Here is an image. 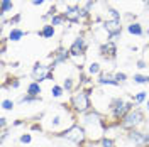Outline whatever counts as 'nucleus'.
I'll return each instance as SVG.
<instances>
[{
    "mask_svg": "<svg viewBox=\"0 0 149 147\" xmlns=\"http://www.w3.org/2000/svg\"><path fill=\"white\" fill-rule=\"evenodd\" d=\"M80 125L85 129L88 140H93V142H100L107 134V125H105L103 115L97 110H90L80 115Z\"/></svg>",
    "mask_w": 149,
    "mask_h": 147,
    "instance_id": "1",
    "label": "nucleus"
},
{
    "mask_svg": "<svg viewBox=\"0 0 149 147\" xmlns=\"http://www.w3.org/2000/svg\"><path fill=\"white\" fill-rule=\"evenodd\" d=\"M92 95L86 92L85 88H80L71 95V101H70V108L76 113V115H83L86 112L92 110Z\"/></svg>",
    "mask_w": 149,
    "mask_h": 147,
    "instance_id": "2",
    "label": "nucleus"
},
{
    "mask_svg": "<svg viewBox=\"0 0 149 147\" xmlns=\"http://www.w3.org/2000/svg\"><path fill=\"white\" fill-rule=\"evenodd\" d=\"M54 137L68 140V142H71V144H74V146H83L85 142L88 140L86 132H85V129L80 125V123H74L73 127H70V129H66V130H63V132H59V134H56Z\"/></svg>",
    "mask_w": 149,
    "mask_h": 147,
    "instance_id": "3",
    "label": "nucleus"
},
{
    "mask_svg": "<svg viewBox=\"0 0 149 147\" xmlns=\"http://www.w3.org/2000/svg\"><path fill=\"white\" fill-rule=\"evenodd\" d=\"M146 123V115H144V112L141 110V108H134V110H130L124 119L119 122V129L120 130H134V129H139Z\"/></svg>",
    "mask_w": 149,
    "mask_h": 147,
    "instance_id": "4",
    "label": "nucleus"
},
{
    "mask_svg": "<svg viewBox=\"0 0 149 147\" xmlns=\"http://www.w3.org/2000/svg\"><path fill=\"white\" fill-rule=\"evenodd\" d=\"M70 49V54H71V61L76 68H81L85 61V51H86V37L83 34L74 37V41L71 42V46L68 47Z\"/></svg>",
    "mask_w": 149,
    "mask_h": 147,
    "instance_id": "5",
    "label": "nucleus"
},
{
    "mask_svg": "<svg viewBox=\"0 0 149 147\" xmlns=\"http://www.w3.org/2000/svg\"><path fill=\"white\" fill-rule=\"evenodd\" d=\"M100 29L105 32V36L109 41H113L115 37H119L124 31V26H122V20H115V19H107L100 24Z\"/></svg>",
    "mask_w": 149,
    "mask_h": 147,
    "instance_id": "6",
    "label": "nucleus"
},
{
    "mask_svg": "<svg viewBox=\"0 0 149 147\" xmlns=\"http://www.w3.org/2000/svg\"><path fill=\"white\" fill-rule=\"evenodd\" d=\"M51 71V64H46V63H36L31 69V76H32V81H37V83H42V81H47V76Z\"/></svg>",
    "mask_w": 149,
    "mask_h": 147,
    "instance_id": "7",
    "label": "nucleus"
},
{
    "mask_svg": "<svg viewBox=\"0 0 149 147\" xmlns=\"http://www.w3.org/2000/svg\"><path fill=\"white\" fill-rule=\"evenodd\" d=\"M63 14L70 24H80L83 20V9L80 5H66Z\"/></svg>",
    "mask_w": 149,
    "mask_h": 147,
    "instance_id": "8",
    "label": "nucleus"
},
{
    "mask_svg": "<svg viewBox=\"0 0 149 147\" xmlns=\"http://www.w3.org/2000/svg\"><path fill=\"white\" fill-rule=\"evenodd\" d=\"M100 56L107 61H113L117 58V46L113 41H105L100 44Z\"/></svg>",
    "mask_w": 149,
    "mask_h": 147,
    "instance_id": "9",
    "label": "nucleus"
},
{
    "mask_svg": "<svg viewBox=\"0 0 149 147\" xmlns=\"http://www.w3.org/2000/svg\"><path fill=\"white\" fill-rule=\"evenodd\" d=\"M97 85H100V86H120V83L115 80L113 73H102L97 80Z\"/></svg>",
    "mask_w": 149,
    "mask_h": 147,
    "instance_id": "10",
    "label": "nucleus"
},
{
    "mask_svg": "<svg viewBox=\"0 0 149 147\" xmlns=\"http://www.w3.org/2000/svg\"><path fill=\"white\" fill-rule=\"evenodd\" d=\"M29 32L27 31H24V29H20V27H12L9 31V36H7V41L9 42H19L22 37H26Z\"/></svg>",
    "mask_w": 149,
    "mask_h": 147,
    "instance_id": "11",
    "label": "nucleus"
},
{
    "mask_svg": "<svg viewBox=\"0 0 149 147\" xmlns=\"http://www.w3.org/2000/svg\"><path fill=\"white\" fill-rule=\"evenodd\" d=\"M125 29H127V32H129L130 36H136V37H141V36H144V27H142V24L141 22H129L127 26H125Z\"/></svg>",
    "mask_w": 149,
    "mask_h": 147,
    "instance_id": "12",
    "label": "nucleus"
},
{
    "mask_svg": "<svg viewBox=\"0 0 149 147\" xmlns=\"http://www.w3.org/2000/svg\"><path fill=\"white\" fill-rule=\"evenodd\" d=\"M54 34H56V27L53 26V24H44L42 27L37 31V36L39 37H42V39H53L54 37Z\"/></svg>",
    "mask_w": 149,
    "mask_h": 147,
    "instance_id": "13",
    "label": "nucleus"
},
{
    "mask_svg": "<svg viewBox=\"0 0 149 147\" xmlns=\"http://www.w3.org/2000/svg\"><path fill=\"white\" fill-rule=\"evenodd\" d=\"M102 64L98 63V61H92L90 64L86 66V74L90 76V78H98L100 74H102Z\"/></svg>",
    "mask_w": 149,
    "mask_h": 147,
    "instance_id": "14",
    "label": "nucleus"
},
{
    "mask_svg": "<svg viewBox=\"0 0 149 147\" xmlns=\"http://www.w3.org/2000/svg\"><path fill=\"white\" fill-rule=\"evenodd\" d=\"M41 93H42V86L37 81H31L26 88V95H31V96H41Z\"/></svg>",
    "mask_w": 149,
    "mask_h": 147,
    "instance_id": "15",
    "label": "nucleus"
},
{
    "mask_svg": "<svg viewBox=\"0 0 149 147\" xmlns=\"http://www.w3.org/2000/svg\"><path fill=\"white\" fill-rule=\"evenodd\" d=\"M74 85H76V78L73 74H66L65 80H63V88L66 93H71L74 90Z\"/></svg>",
    "mask_w": 149,
    "mask_h": 147,
    "instance_id": "16",
    "label": "nucleus"
},
{
    "mask_svg": "<svg viewBox=\"0 0 149 147\" xmlns=\"http://www.w3.org/2000/svg\"><path fill=\"white\" fill-rule=\"evenodd\" d=\"M132 81L136 85H149V74H142V73H134Z\"/></svg>",
    "mask_w": 149,
    "mask_h": 147,
    "instance_id": "17",
    "label": "nucleus"
},
{
    "mask_svg": "<svg viewBox=\"0 0 149 147\" xmlns=\"http://www.w3.org/2000/svg\"><path fill=\"white\" fill-rule=\"evenodd\" d=\"M146 100H148V92H144V90L132 95V101H134L136 105H142Z\"/></svg>",
    "mask_w": 149,
    "mask_h": 147,
    "instance_id": "18",
    "label": "nucleus"
},
{
    "mask_svg": "<svg viewBox=\"0 0 149 147\" xmlns=\"http://www.w3.org/2000/svg\"><path fill=\"white\" fill-rule=\"evenodd\" d=\"M65 88H63V85H53L51 86V96L53 98H61L63 95H65Z\"/></svg>",
    "mask_w": 149,
    "mask_h": 147,
    "instance_id": "19",
    "label": "nucleus"
},
{
    "mask_svg": "<svg viewBox=\"0 0 149 147\" xmlns=\"http://www.w3.org/2000/svg\"><path fill=\"white\" fill-rule=\"evenodd\" d=\"M37 101H41V96H31V95H24V96H20L17 100V103L20 105H26V103H37Z\"/></svg>",
    "mask_w": 149,
    "mask_h": 147,
    "instance_id": "20",
    "label": "nucleus"
},
{
    "mask_svg": "<svg viewBox=\"0 0 149 147\" xmlns=\"http://www.w3.org/2000/svg\"><path fill=\"white\" fill-rule=\"evenodd\" d=\"M14 9V2L12 0H2V3H0V14H9L12 12Z\"/></svg>",
    "mask_w": 149,
    "mask_h": 147,
    "instance_id": "21",
    "label": "nucleus"
},
{
    "mask_svg": "<svg viewBox=\"0 0 149 147\" xmlns=\"http://www.w3.org/2000/svg\"><path fill=\"white\" fill-rule=\"evenodd\" d=\"M65 20H66L65 14H63V12H59V14H56L54 17L51 19V22H49V24H53L54 27H58V26H63V24H65Z\"/></svg>",
    "mask_w": 149,
    "mask_h": 147,
    "instance_id": "22",
    "label": "nucleus"
},
{
    "mask_svg": "<svg viewBox=\"0 0 149 147\" xmlns=\"http://www.w3.org/2000/svg\"><path fill=\"white\" fill-rule=\"evenodd\" d=\"M19 86H20V78H10V81L3 83V90H7V88H10V90H17Z\"/></svg>",
    "mask_w": 149,
    "mask_h": 147,
    "instance_id": "23",
    "label": "nucleus"
},
{
    "mask_svg": "<svg viewBox=\"0 0 149 147\" xmlns=\"http://www.w3.org/2000/svg\"><path fill=\"white\" fill-rule=\"evenodd\" d=\"M98 144H100V147H117V140L105 135V137H103L102 140L98 142Z\"/></svg>",
    "mask_w": 149,
    "mask_h": 147,
    "instance_id": "24",
    "label": "nucleus"
},
{
    "mask_svg": "<svg viewBox=\"0 0 149 147\" xmlns=\"http://www.w3.org/2000/svg\"><path fill=\"white\" fill-rule=\"evenodd\" d=\"M14 108H15V101L14 100H10V98H3L2 100V110L10 112V110H14Z\"/></svg>",
    "mask_w": 149,
    "mask_h": 147,
    "instance_id": "25",
    "label": "nucleus"
},
{
    "mask_svg": "<svg viewBox=\"0 0 149 147\" xmlns=\"http://www.w3.org/2000/svg\"><path fill=\"white\" fill-rule=\"evenodd\" d=\"M107 14L110 15V19H115V20H122V14L117 9L113 7H107Z\"/></svg>",
    "mask_w": 149,
    "mask_h": 147,
    "instance_id": "26",
    "label": "nucleus"
},
{
    "mask_svg": "<svg viewBox=\"0 0 149 147\" xmlns=\"http://www.w3.org/2000/svg\"><path fill=\"white\" fill-rule=\"evenodd\" d=\"M19 142L22 144V146H29L31 142H32V135L26 132V134H20V137H19Z\"/></svg>",
    "mask_w": 149,
    "mask_h": 147,
    "instance_id": "27",
    "label": "nucleus"
},
{
    "mask_svg": "<svg viewBox=\"0 0 149 147\" xmlns=\"http://www.w3.org/2000/svg\"><path fill=\"white\" fill-rule=\"evenodd\" d=\"M113 74H115V80L120 83V85H124V83L127 81V74L124 73V71H117V73H113Z\"/></svg>",
    "mask_w": 149,
    "mask_h": 147,
    "instance_id": "28",
    "label": "nucleus"
},
{
    "mask_svg": "<svg viewBox=\"0 0 149 147\" xmlns=\"http://www.w3.org/2000/svg\"><path fill=\"white\" fill-rule=\"evenodd\" d=\"M20 20H22V14L19 12V14H15L14 17L9 19V24H10V26H19V22H20Z\"/></svg>",
    "mask_w": 149,
    "mask_h": 147,
    "instance_id": "29",
    "label": "nucleus"
},
{
    "mask_svg": "<svg viewBox=\"0 0 149 147\" xmlns=\"http://www.w3.org/2000/svg\"><path fill=\"white\" fill-rule=\"evenodd\" d=\"M141 58L149 64V44H146V46L142 47V54H141Z\"/></svg>",
    "mask_w": 149,
    "mask_h": 147,
    "instance_id": "30",
    "label": "nucleus"
},
{
    "mask_svg": "<svg viewBox=\"0 0 149 147\" xmlns=\"http://www.w3.org/2000/svg\"><path fill=\"white\" fill-rule=\"evenodd\" d=\"M136 68H137V69H146V68H149V64L142 59V58H139V59L136 61Z\"/></svg>",
    "mask_w": 149,
    "mask_h": 147,
    "instance_id": "31",
    "label": "nucleus"
},
{
    "mask_svg": "<svg viewBox=\"0 0 149 147\" xmlns=\"http://www.w3.org/2000/svg\"><path fill=\"white\" fill-rule=\"evenodd\" d=\"M7 119L5 117H0V130H7Z\"/></svg>",
    "mask_w": 149,
    "mask_h": 147,
    "instance_id": "32",
    "label": "nucleus"
},
{
    "mask_svg": "<svg viewBox=\"0 0 149 147\" xmlns=\"http://www.w3.org/2000/svg\"><path fill=\"white\" fill-rule=\"evenodd\" d=\"M81 147H100V144L98 142H93V140H86Z\"/></svg>",
    "mask_w": 149,
    "mask_h": 147,
    "instance_id": "33",
    "label": "nucleus"
},
{
    "mask_svg": "<svg viewBox=\"0 0 149 147\" xmlns=\"http://www.w3.org/2000/svg\"><path fill=\"white\" fill-rule=\"evenodd\" d=\"M44 2H46V0H31V3H32V5H36V7H41Z\"/></svg>",
    "mask_w": 149,
    "mask_h": 147,
    "instance_id": "34",
    "label": "nucleus"
},
{
    "mask_svg": "<svg viewBox=\"0 0 149 147\" xmlns=\"http://www.w3.org/2000/svg\"><path fill=\"white\" fill-rule=\"evenodd\" d=\"M20 125H24L22 120H14V122H12V127H20Z\"/></svg>",
    "mask_w": 149,
    "mask_h": 147,
    "instance_id": "35",
    "label": "nucleus"
},
{
    "mask_svg": "<svg viewBox=\"0 0 149 147\" xmlns=\"http://www.w3.org/2000/svg\"><path fill=\"white\" fill-rule=\"evenodd\" d=\"M42 127H41V123H32L31 125V130H41Z\"/></svg>",
    "mask_w": 149,
    "mask_h": 147,
    "instance_id": "36",
    "label": "nucleus"
},
{
    "mask_svg": "<svg viewBox=\"0 0 149 147\" xmlns=\"http://www.w3.org/2000/svg\"><path fill=\"white\" fill-rule=\"evenodd\" d=\"M19 66H20L19 61H12V63H10V68H19Z\"/></svg>",
    "mask_w": 149,
    "mask_h": 147,
    "instance_id": "37",
    "label": "nucleus"
},
{
    "mask_svg": "<svg viewBox=\"0 0 149 147\" xmlns=\"http://www.w3.org/2000/svg\"><path fill=\"white\" fill-rule=\"evenodd\" d=\"M129 49L132 51V53H137V51H139V47L137 46H129Z\"/></svg>",
    "mask_w": 149,
    "mask_h": 147,
    "instance_id": "38",
    "label": "nucleus"
},
{
    "mask_svg": "<svg viewBox=\"0 0 149 147\" xmlns=\"http://www.w3.org/2000/svg\"><path fill=\"white\" fill-rule=\"evenodd\" d=\"M146 110H148V113H149V98H148V103H146Z\"/></svg>",
    "mask_w": 149,
    "mask_h": 147,
    "instance_id": "39",
    "label": "nucleus"
},
{
    "mask_svg": "<svg viewBox=\"0 0 149 147\" xmlns=\"http://www.w3.org/2000/svg\"><path fill=\"white\" fill-rule=\"evenodd\" d=\"M144 36H149V27H148V31H146V32H144Z\"/></svg>",
    "mask_w": 149,
    "mask_h": 147,
    "instance_id": "40",
    "label": "nucleus"
},
{
    "mask_svg": "<svg viewBox=\"0 0 149 147\" xmlns=\"http://www.w3.org/2000/svg\"><path fill=\"white\" fill-rule=\"evenodd\" d=\"M46 2H53V3H54V2H58V0H46Z\"/></svg>",
    "mask_w": 149,
    "mask_h": 147,
    "instance_id": "41",
    "label": "nucleus"
},
{
    "mask_svg": "<svg viewBox=\"0 0 149 147\" xmlns=\"http://www.w3.org/2000/svg\"><path fill=\"white\" fill-rule=\"evenodd\" d=\"M146 7H148V9H149V0H148V3H146Z\"/></svg>",
    "mask_w": 149,
    "mask_h": 147,
    "instance_id": "42",
    "label": "nucleus"
},
{
    "mask_svg": "<svg viewBox=\"0 0 149 147\" xmlns=\"http://www.w3.org/2000/svg\"><path fill=\"white\" fill-rule=\"evenodd\" d=\"M141 2H144V3H148V0H141Z\"/></svg>",
    "mask_w": 149,
    "mask_h": 147,
    "instance_id": "43",
    "label": "nucleus"
},
{
    "mask_svg": "<svg viewBox=\"0 0 149 147\" xmlns=\"http://www.w3.org/2000/svg\"><path fill=\"white\" fill-rule=\"evenodd\" d=\"M148 147H149V144H148Z\"/></svg>",
    "mask_w": 149,
    "mask_h": 147,
    "instance_id": "44",
    "label": "nucleus"
}]
</instances>
